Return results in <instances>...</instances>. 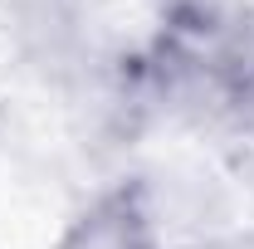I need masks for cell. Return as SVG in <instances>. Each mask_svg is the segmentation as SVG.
I'll use <instances>...</instances> for the list:
<instances>
[{
    "label": "cell",
    "instance_id": "cell-1",
    "mask_svg": "<svg viewBox=\"0 0 254 249\" xmlns=\"http://www.w3.org/2000/svg\"><path fill=\"white\" fill-rule=\"evenodd\" d=\"M64 249H152V240H147L142 215L127 200H113V205H103L83 220Z\"/></svg>",
    "mask_w": 254,
    "mask_h": 249
}]
</instances>
